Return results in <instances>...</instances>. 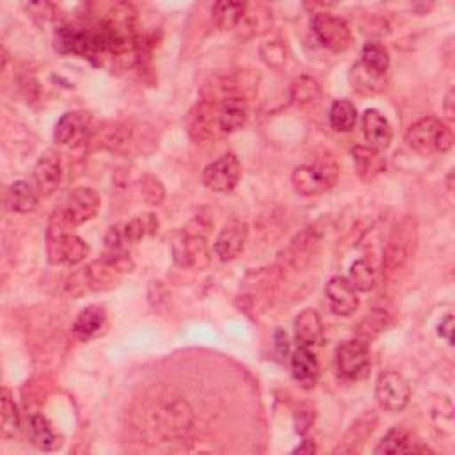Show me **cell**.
<instances>
[{"instance_id": "obj_32", "label": "cell", "mask_w": 455, "mask_h": 455, "mask_svg": "<svg viewBox=\"0 0 455 455\" xmlns=\"http://www.w3.org/2000/svg\"><path fill=\"white\" fill-rule=\"evenodd\" d=\"M348 281L357 291H364V293L371 291L377 284V270L368 259H364V258L355 259L350 265Z\"/></svg>"}, {"instance_id": "obj_1", "label": "cell", "mask_w": 455, "mask_h": 455, "mask_svg": "<svg viewBox=\"0 0 455 455\" xmlns=\"http://www.w3.org/2000/svg\"><path fill=\"white\" fill-rule=\"evenodd\" d=\"M130 268L132 261L128 254L105 252L100 259L71 274L66 281V291L69 295H84L89 291L107 290L114 286L126 272H130Z\"/></svg>"}, {"instance_id": "obj_18", "label": "cell", "mask_w": 455, "mask_h": 455, "mask_svg": "<svg viewBox=\"0 0 455 455\" xmlns=\"http://www.w3.org/2000/svg\"><path fill=\"white\" fill-rule=\"evenodd\" d=\"M361 128L370 148L380 153L389 148L393 139V130L386 116H382L379 110L375 108L364 110L361 116Z\"/></svg>"}, {"instance_id": "obj_37", "label": "cell", "mask_w": 455, "mask_h": 455, "mask_svg": "<svg viewBox=\"0 0 455 455\" xmlns=\"http://www.w3.org/2000/svg\"><path fill=\"white\" fill-rule=\"evenodd\" d=\"M274 348H275V354L283 359L288 355L290 352V343H288V336L283 329H275L274 331Z\"/></svg>"}, {"instance_id": "obj_23", "label": "cell", "mask_w": 455, "mask_h": 455, "mask_svg": "<svg viewBox=\"0 0 455 455\" xmlns=\"http://www.w3.org/2000/svg\"><path fill=\"white\" fill-rule=\"evenodd\" d=\"M350 153H352L355 172L363 181H371L384 172L386 158L382 156L380 151L370 146H354Z\"/></svg>"}, {"instance_id": "obj_2", "label": "cell", "mask_w": 455, "mask_h": 455, "mask_svg": "<svg viewBox=\"0 0 455 455\" xmlns=\"http://www.w3.org/2000/svg\"><path fill=\"white\" fill-rule=\"evenodd\" d=\"M75 224L57 206L46 228V252L53 265H78L89 254V245L75 233Z\"/></svg>"}, {"instance_id": "obj_20", "label": "cell", "mask_w": 455, "mask_h": 455, "mask_svg": "<svg viewBox=\"0 0 455 455\" xmlns=\"http://www.w3.org/2000/svg\"><path fill=\"white\" fill-rule=\"evenodd\" d=\"M108 322H107V313L103 306L98 304H91L87 307H84L78 316L73 322V336L82 341L87 343L92 338L100 336L105 332Z\"/></svg>"}, {"instance_id": "obj_9", "label": "cell", "mask_w": 455, "mask_h": 455, "mask_svg": "<svg viewBox=\"0 0 455 455\" xmlns=\"http://www.w3.org/2000/svg\"><path fill=\"white\" fill-rule=\"evenodd\" d=\"M311 28L318 43L332 52H345L352 43L347 21L336 14L316 12L311 20Z\"/></svg>"}, {"instance_id": "obj_34", "label": "cell", "mask_w": 455, "mask_h": 455, "mask_svg": "<svg viewBox=\"0 0 455 455\" xmlns=\"http://www.w3.org/2000/svg\"><path fill=\"white\" fill-rule=\"evenodd\" d=\"M261 60L272 69H283L288 60V48L281 39H268L259 46Z\"/></svg>"}, {"instance_id": "obj_39", "label": "cell", "mask_w": 455, "mask_h": 455, "mask_svg": "<svg viewBox=\"0 0 455 455\" xmlns=\"http://www.w3.org/2000/svg\"><path fill=\"white\" fill-rule=\"evenodd\" d=\"M315 451H316V446L313 444V441H307V439L302 441V444L293 450V453H315Z\"/></svg>"}, {"instance_id": "obj_26", "label": "cell", "mask_w": 455, "mask_h": 455, "mask_svg": "<svg viewBox=\"0 0 455 455\" xmlns=\"http://www.w3.org/2000/svg\"><path fill=\"white\" fill-rule=\"evenodd\" d=\"M411 451L414 453V451H432V450L428 446H423L419 441H414L412 435L400 427L391 428L375 448L377 455H380V453H411Z\"/></svg>"}, {"instance_id": "obj_29", "label": "cell", "mask_w": 455, "mask_h": 455, "mask_svg": "<svg viewBox=\"0 0 455 455\" xmlns=\"http://www.w3.org/2000/svg\"><path fill=\"white\" fill-rule=\"evenodd\" d=\"M247 4L243 2H217L212 7V16L220 30L238 28L245 16Z\"/></svg>"}, {"instance_id": "obj_8", "label": "cell", "mask_w": 455, "mask_h": 455, "mask_svg": "<svg viewBox=\"0 0 455 455\" xmlns=\"http://www.w3.org/2000/svg\"><path fill=\"white\" fill-rule=\"evenodd\" d=\"M240 176H242V164L238 156L233 153H226L203 169L201 180L208 190L226 194L238 185Z\"/></svg>"}, {"instance_id": "obj_25", "label": "cell", "mask_w": 455, "mask_h": 455, "mask_svg": "<svg viewBox=\"0 0 455 455\" xmlns=\"http://www.w3.org/2000/svg\"><path fill=\"white\" fill-rule=\"evenodd\" d=\"M28 437L30 443L41 451H55L62 444L60 437L55 434L50 421L39 412H34L28 418Z\"/></svg>"}, {"instance_id": "obj_12", "label": "cell", "mask_w": 455, "mask_h": 455, "mask_svg": "<svg viewBox=\"0 0 455 455\" xmlns=\"http://www.w3.org/2000/svg\"><path fill=\"white\" fill-rule=\"evenodd\" d=\"M98 126L87 112H66L55 124L53 139L60 146H71L89 140Z\"/></svg>"}, {"instance_id": "obj_36", "label": "cell", "mask_w": 455, "mask_h": 455, "mask_svg": "<svg viewBox=\"0 0 455 455\" xmlns=\"http://www.w3.org/2000/svg\"><path fill=\"white\" fill-rule=\"evenodd\" d=\"M350 84L355 91L363 92V94H370V92H375L380 89V84H382V78L371 75L370 71H366L359 62L352 68L350 71Z\"/></svg>"}, {"instance_id": "obj_3", "label": "cell", "mask_w": 455, "mask_h": 455, "mask_svg": "<svg viewBox=\"0 0 455 455\" xmlns=\"http://www.w3.org/2000/svg\"><path fill=\"white\" fill-rule=\"evenodd\" d=\"M405 142L416 153L434 155V153L450 151L453 148L455 137L448 123L428 116V117L418 119L409 126L405 133Z\"/></svg>"}, {"instance_id": "obj_40", "label": "cell", "mask_w": 455, "mask_h": 455, "mask_svg": "<svg viewBox=\"0 0 455 455\" xmlns=\"http://www.w3.org/2000/svg\"><path fill=\"white\" fill-rule=\"evenodd\" d=\"M451 101H453V91H450V92H448V96H446V114H448V117H450V119L453 117V110H451Z\"/></svg>"}, {"instance_id": "obj_4", "label": "cell", "mask_w": 455, "mask_h": 455, "mask_svg": "<svg viewBox=\"0 0 455 455\" xmlns=\"http://www.w3.org/2000/svg\"><path fill=\"white\" fill-rule=\"evenodd\" d=\"M158 229V219L155 213L146 212L130 220L114 224L105 235V252L128 254V249L140 240L155 235Z\"/></svg>"}, {"instance_id": "obj_31", "label": "cell", "mask_w": 455, "mask_h": 455, "mask_svg": "<svg viewBox=\"0 0 455 455\" xmlns=\"http://www.w3.org/2000/svg\"><path fill=\"white\" fill-rule=\"evenodd\" d=\"M329 123L336 132H350L357 123V108L350 100H336L329 108Z\"/></svg>"}, {"instance_id": "obj_6", "label": "cell", "mask_w": 455, "mask_h": 455, "mask_svg": "<svg viewBox=\"0 0 455 455\" xmlns=\"http://www.w3.org/2000/svg\"><path fill=\"white\" fill-rule=\"evenodd\" d=\"M338 174V165L332 160H318L295 167L291 183L302 196H320L336 185Z\"/></svg>"}, {"instance_id": "obj_38", "label": "cell", "mask_w": 455, "mask_h": 455, "mask_svg": "<svg viewBox=\"0 0 455 455\" xmlns=\"http://www.w3.org/2000/svg\"><path fill=\"white\" fill-rule=\"evenodd\" d=\"M451 331H453V316H451V315H448V316H444V318L439 322V325H437V332H439V336H441V338H444L450 345L453 343Z\"/></svg>"}, {"instance_id": "obj_30", "label": "cell", "mask_w": 455, "mask_h": 455, "mask_svg": "<svg viewBox=\"0 0 455 455\" xmlns=\"http://www.w3.org/2000/svg\"><path fill=\"white\" fill-rule=\"evenodd\" d=\"M290 100L297 107H311L320 100V85L313 76L300 75L291 82Z\"/></svg>"}, {"instance_id": "obj_19", "label": "cell", "mask_w": 455, "mask_h": 455, "mask_svg": "<svg viewBox=\"0 0 455 455\" xmlns=\"http://www.w3.org/2000/svg\"><path fill=\"white\" fill-rule=\"evenodd\" d=\"M62 181V164L59 155L44 153L34 165V187L41 196H50Z\"/></svg>"}, {"instance_id": "obj_28", "label": "cell", "mask_w": 455, "mask_h": 455, "mask_svg": "<svg viewBox=\"0 0 455 455\" xmlns=\"http://www.w3.org/2000/svg\"><path fill=\"white\" fill-rule=\"evenodd\" d=\"M39 199V194L34 187V183H28L25 180L14 181L7 190V203L11 210L18 213H28L36 208Z\"/></svg>"}, {"instance_id": "obj_21", "label": "cell", "mask_w": 455, "mask_h": 455, "mask_svg": "<svg viewBox=\"0 0 455 455\" xmlns=\"http://www.w3.org/2000/svg\"><path fill=\"white\" fill-rule=\"evenodd\" d=\"M291 375L304 389H313L320 377V363L315 350L306 347H297L290 359Z\"/></svg>"}, {"instance_id": "obj_5", "label": "cell", "mask_w": 455, "mask_h": 455, "mask_svg": "<svg viewBox=\"0 0 455 455\" xmlns=\"http://www.w3.org/2000/svg\"><path fill=\"white\" fill-rule=\"evenodd\" d=\"M416 245V226L411 217H403L395 228L389 236L384 261H382V272L387 279H391L398 270L405 267L409 258L414 252Z\"/></svg>"}, {"instance_id": "obj_7", "label": "cell", "mask_w": 455, "mask_h": 455, "mask_svg": "<svg viewBox=\"0 0 455 455\" xmlns=\"http://www.w3.org/2000/svg\"><path fill=\"white\" fill-rule=\"evenodd\" d=\"M336 368L347 380L357 382L370 375L371 359L368 345L361 339H350L336 348Z\"/></svg>"}, {"instance_id": "obj_15", "label": "cell", "mask_w": 455, "mask_h": 455, "mask_svg": "<svg viewBox=\"0 0 455 455\" xmlns=\"http://www.w3.org/2000/svg\"><path fill=\"white\" fill-rule=\"evenodd\" d=\"M187 124H188L190 137L197 144L212 140L217 135H222L219 128V119H217V103H212V101H199L190 110Z\"/></svg>"}, {"instance_id": "obj_22", "label": "cell", "mask_w": 455, "mask_h": 455, "mask_svg": "<svg viewBox=\"0 0 455 455\" xmlns=\"http://www.w3.org/2000/svg\"><path fill=\"white\" fill-rule=\"evenodd\" d=\"M247 117L249 108L245 100L240 96H228L217 103V119L222 135L240 130L247 123Z\"/></svg>"}, {"instance_id": "obj_35", "label": "cell", "mask_w": 455, "mask_h": 455, "mask_svg": "<svg viewBox=\"0 0 455 455\" xmlns=\"http://www.w3.org/2000/svg\"><path fill=\"white\" fill-rule=\"evenodd\" d=\"M386 325H387V315H386V311L375 309V311H371L370 315H366V316L361 320L359 329H357V334H359L357 339H361L363 343L368 345V341H370L371 338H375L380 331H384Z\"/></svg>"}, {"instance_id": "obj_10", "label": "cell", "mask_w": 455, "mask_h": 455, "mask_svg": "<svg viewBox=\"0 0 455 455\" xmlns=\"http://www.w3.org/2000/svg\"><path fill=\"white\" fill-rule=\"evenodd\" d=\"M375 398L384 411L400 412L411 400V386L398 371L386 370L377 379Z\"/></svg>"}, {"instance_id": "obj_33", "label": "cell", "mask_w": 455, "mask_h": 455, "mask_svg": "<svg viewBox=\"0 0 455 455\" xmlns=\"http://www.w3.org/2000/svg\"><path fill=\"white\" fill-rule=\"evenodd\" d=\"M20 430V412L11 396L9 389L4 387L2 391V437L9 439L14 437Z\"/></svg>"}, {"instance_id": "obj_16", "label": "cell", "mask_w": 455, "mask_h": 455, "mask_svg": "<svg viewBox=\"0 0 455 455\" xmlns=\"http://www.w3.org/2000/svg\"><path fill=\"white\" fill-rule=\"evenodd\" d=\"M325 299L334 315L350 316L359 307L357 290L345 277H332L325 284Z\"/></svg>"}, {"instance_id": "obj_24", "label": "cell", "mask_w": 455, "mask_h": 455, "mask_svg": "<svg viewBox=\"0 0 455 455\" xmlns=\"http://www.w3.org/2000/svg\"><path fill=\"white\" fill-rule=\"evenodd\" d=\"M377 425V416H375V411H368L366 414H363L350 428L348 432L343 435V439L339 441V446L334 450L336 453L338 451H343V453H354L357 451L364 441L371 435L373 428Z\"/></svg>"}, {"instance_id": "obj_27", "label": "cell", "mask_w": 455, "mask_h": 455, "mask_svg": "<svg viewBox=\"0 0 455 455\" xmlns=\"http://www.w3.org/2000/svg\"><path fill=\"white\" fill-rule=\"evenodd\" d=\"M359 64L370 71L371 75L379 76V78H384V75L387 73L389 69V64H391V59H389V52L386 50V46H382L380 43L377 41H368L363 50H361V59H359Z\"/></svg>"}, {"instance_id": "obj_13", "label": "cell", "mask_w": 455, "mask_h": 455, "mask_svg": "<svg viewBox=\"0 0 455 455\" xmlns=\"http://www.w3.org/2000/svg\"><path fill=\"white\" fill-rule=\"evenodd\" d=\"M100 206H101V197L91 187H78L71 190L66 196L64 203L59 204V208L75 226H80L91 220L92 217H96Z\"/></svg>"}, {"instance_id": "obj_11", "label": "cell", "mask_w": 455, "mask_h": 455, "mask_svg": "<svg viewBox=\"0 0 455 455\" xmlns=\"http://www.w3.org/2000/svg\"><path fill=\"white\" fill-rule=\"evenodd\" d=\"M172 256L174 261L181 267L188 268H203L210 263L206 238L199 231H190L185 228L176 235L172 242Z\"/></svg>"}, {"instance_id": "obj_17", "label": "cell", "mask_w": 455, "mask_h": 455, "mask_svg": "<svg viewBox=\"0 0 455 455\" xmlns=\"http://www.w3.org/2000/svg\"><path fill=\"white\" fill-rule=\"evenodd\" d=\"M293 334L297 347H306L311 350H316L325 341L323 323L320 315L313 307L302 309L297 318L293 320Z\"/></svg>"}, {"instance_id": "obj_14", "label": "cell", "mask_w": 455, "mask_h": 455, "mask_svg": "<svg viewBox=\"0 0 455 455\" xmlns=\"http://www.w3.org/2000/svg\"><path fill=\"white\" fill-rule=\"evenodd\" d=\"M249 236L247 222L242 219H229L219 231L213 242V252L220 261H233L240 256Z\"/></svg>"}]
</instances>
